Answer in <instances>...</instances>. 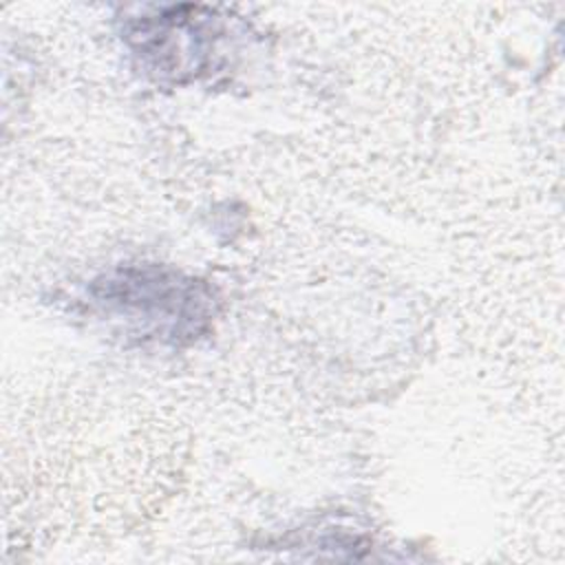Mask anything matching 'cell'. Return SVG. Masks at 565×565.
I'll use <instances>...</instances> for the list:
<instances>
[{
    "mask_svg": "<svg viewBox=\"0 0 565 565\" xmlns=\"http://www.w3.org/2000/svg\"><path fill=\"white\" fill-rule=\"evenodd\" d=\"M104 300L121 305L130 320L159 322L161 335H185L183 322L199 316L188 311L194 305V285L179 282L157 269L128 271L106 285Z\"/></svg>",
    "mask_w": 565,
    "mask_h": 565,
    "instance_id": "cell-1",
    "label": "cell"
}]
</instances>
